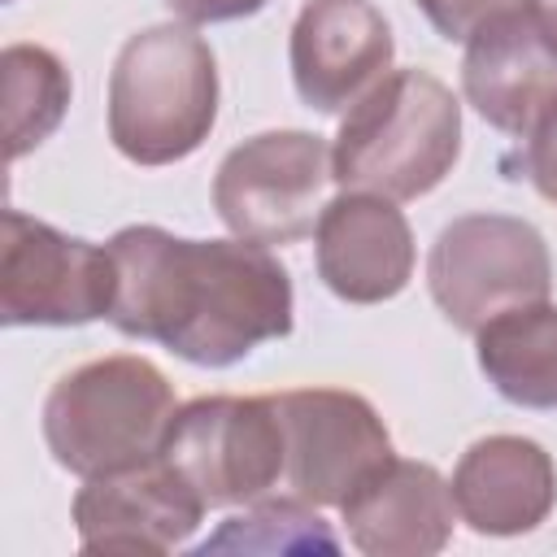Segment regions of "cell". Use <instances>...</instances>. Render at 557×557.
Listing matches in <instances>:
<instances>
[{"mask_svg": "<svg viewBox=\"0 0 557 557\" xmlns=\"http://www.w3.org/2000/svg\"><path fill=\"white\" fill-rule=\"evenodd\" d=\"M104 248L117 270L109 322L131 339L222 370L292 331V274L265 244L122 226Z\"/></svg>", "mask_w": 557, "mask_h": 557, "instance_id": "1", "label": "cell"}, {"mask_svg": "<svg viewBox=\"0 0 557 557\" xmlns=\"http://www.w3.org/2000/svg\"><path fill=\"white\" fill-rule=\"evenodd\" d=\"M461 157V104L426 70H387L339 122L331 170L344 191L418 200Z\"/></svg>", "mask_w": 557, "mask_h": 557, "instance_id": "2", "label": "cell"}, {"mask_svg": "<svg viewBox=\"0 0 557 557\" xmlns=\"http://www.w3.org/2000/svg\"><path fill=\"white\" fill-rule=\"evenodd\" d=\"M218 122V61L191 22L135 30L109 74V139L135 165L191 157Z\"/></svg>", "mask_w": 557, "mask_h": 557, "instance_id": "3", "label": "cell"}, {"mask_svg": "<svg viewBox=\"0 0 557 557\" xmlns=\"http://www.w3.org/2000/svg\"><path fill=\"white\" fill-rule=\"evenodd\" d=\"M174 387L148 357H100L61 374L44 400V444L78 479L109 474L161 453Z\"/></svg>", "mask_w": 557, "mask_h": 557, "instance_id": "4", "label": "cell"}, {"mask_svg": "<svg viewBox=\"0 0 557 557\" xmlns=\"http://www.w3.org/2000/svg\"><path fill=\"white\" fill-rule=\"evenodd\" d=\"M426 287L440 313L474 335L483 322L518 305L548 300L553 257L531 222L509 213H466L435 235Z\"/></svg>", "mask_w": 557, "mask_h": 557, "instance_id": "5", "label": "cell"}, {"mask_svg": "<svg viewBox=\"0 0 557 557\" xmlns=\"http://www.w3.org/2000/svg\"><path fill=\"white\" fill-rule=\"evenodd\" d=\"M161 457L205 509L252 505L283 492V422L274 396H200L174 409Z\"/></svg>", "mask_w": 557, "mask_h": 557, "instance_id": "6", "label": "cell"}, {"mask_svg": "<svg viewBox=\"0 0 557 557\" xmlns=\"http://www.w3.org/2000/svg\"><path fill=\"white\" fill-rule=\"evenodd\" d=\"M331 170V148L313 131H265L231 148L213 174V209L231 235L252 244H296L313 235Z\"/></svg>", "mask_w": 557, "mask_h": 557, "instance_id": "7", "label": "cell"}, {"mask_svg": "<svg viewBox=\"0 0 557 557\" xmlns=\"http://www.w3.org/2000/svg\"><path fill=\"white\" fill-rule=\"evenodd\" d=\"M117 270L109 248L4 209L0 318L4 326H87L109 318Z\"/></svg>", "mask_w": 557, "mask_h": 557, "instance_id": "8", "label": "cell"}, {"mask_svg": "<svg viewBox=\"0 0 557 557\" xmlns=\"http://www.w3.org/2000/svg\"><path fill=\"white\" fill-rule=\"evenodd\" d=\"M283 422V492L313 509L344 505L348 492L374 474L392 453V435L374 405L339 387L278 392Z\"/></svg>", "mask_w": 557, "mask_h": 557, "instance_id": "9", "label": "cell"}, {"mask_svg": "<svg viewBox=\"0 0 557 557\" xmlns=\"http://www.w3.org/2000/svg\"><path fill=\"white\" fill-rule=\"evenodd\" d=\"M205 518V500L157 453L148 461L91 474L74 496L83 553H174Z\"/></svg>", "mask_w": 557, "mask_h": 557, "instance_id": "10", "label": "cell"}, {"mask_svg": "<svg viewBox=\"0 0 557 557\" xmlns=\"http://www.w3.org/2000/svg\"><path fill=\"white\" fill-rule=\"evenodd\" d=\"M292 83L318 113H348L396 57L392 26L370 0H305L292 26Z\"/></svg>", "mask_w": 557, "mask_h": 557, "instance_id": "11", "label": "cell"}, {"mask_svg": "<svg viewBox=\"0 0 557 557\" xmlns=\"http://www.w3.org/2000/svg\"><path fill=\"white\" fill-rule=\"evenodd\" d=\"M461 91L487 126L518 139L557 109V44L531 9L500 13L466 39Z\"/></svg>", "mask_w": 557, "mask_h": 557, "instance_id": "12", "label": "cell"}, {"mask_svg": "<svg viewBox=\"0 0 557 557\" xmlns=\"http://www.w3.org/2000/svg\"><path fill=\"white\" fill-rule=\"evenodd\" d=\"M318 278L348 305H379L413 278V231L396 200L344 191L322 205L313 226Z\"/></svg>", "mask_w": 557, "mask_h": 557, "instance_id": "13", "label": "cell"}, {"mask_svg": "<svg viewBox=\"0 0 557 557\" xmlns=\"http://www.w3.org/2000/svg\"><path fill=\"white\" fill-rule=\"evenodd\" d=\"M352 548L366 557H431L453 540V487L426 461L387 457L339 505Z\"/></svg>", "mask_w": 557, "mask_h": 557, "instance_id": "14", "label": "cell"}, {"mask_svg": "<svg viewBox=\"0 0 557 557\" xmlns=\"http://www.w3.org/2000/svg\"><path fill=\"white\" fill-rule=\"evenodd\" d=\"M457 518L479 535L535 531L557 505V466L527 435H483L453 470Z\"/></svg>", "mask_w": 557, "mask_h": 557, "instance_id": "15", "label": "cell"}, {"mask_svg": "<svg viewBox=\"0 0 557 557\" xmlns=\"http://www.w3.org/2000/svg\"><path fill=\"white\" fill-rule=\"evenodd\" d=\"M483 379L522 409H557V305H518L474 331Z\"/></svg>", "mask_w": 557, "mask_h": 557, "instance_id": "16", "label": "cell"}, {"mask_svg": "<svg viewBox=\"0 0 557 557\" xmlns=\"http://www.w3.org/2000/svg\"><path fill=\"white\" fill-rule=\"evenodd\" d=\"M0 83H4V152L9 161H17L61 126L74 83L61 57L39 44H9L0 52Z\"/></svg>", "mask_w": 557, "mask_h": 557, "instance_id": "17", "label": "cell"}, {"mask_svg": "<svg viewBox=\"0 0 557 557\" xmlns=\"http://www.w3.org/2000/svg\"><path fill=\"white\" fill-rule=\"evenodd\" d=\"M196 553H339V540L313 513V505L292 496H265L244 505V513L226 518Z\"/></svg>", "mask_w": 557, "mask_h": 557, "instance_id": "18", "label": "cell"}, {"mask_svg": "<svg viewBox=\"0 0 557 557\" xmlns=\"http://www.w3.org/2000/svg\"><path fill=\"white\" fill-rule=\"evenodd\" d=\"M422 9V17L448 39V44H466L479 26H487L500 13H518L531 9V0H413Z\"/></svg>", "mask_w": 557, "mask_h": 557, "instance_id": "19", "label": "cell"}, {"mask_svg": "<svg viewBox=\"0 0 557 557\" xmlns=\"http://www.w3.org/2000/svg\"><path fill=\"white\" fill-rule=\"evenodd\" d=\"M513 178H531V187L557 205V109L522 139L518 148V174Z\"/></svg>", "mask_w": 557, "mask_h": 557, "instance_id": "20", "label": "cell"}, {"mask_svg": "<svg viewBox=\"0 0 557 557\" xmlns=\"http://www.w3.org/2000/svg\"><path fill=\"white\" fill-rule=\"evenodd\" d=\"M183 22L191 26H205V22H239V17H252L261 13L270 0H165Z\"/></svg>", "mask_w": 557, "mask_h": 557, "instance_id": "21", "label": "cell"}, {"mask_svg": "<svg viewBox=\"0 0 557 557\" xmlns=\"http://www.w3.org/2000/svg\"><path fill=\"white\" fill-rule=\"evenodd\" d=\"M531 13H535V22L544 26V35L557 44V0H531Z\"/></svg>", "mask_w": 557, "mask_h": 557, "instance_id": "22", "label": "cell"}]
</instances>
